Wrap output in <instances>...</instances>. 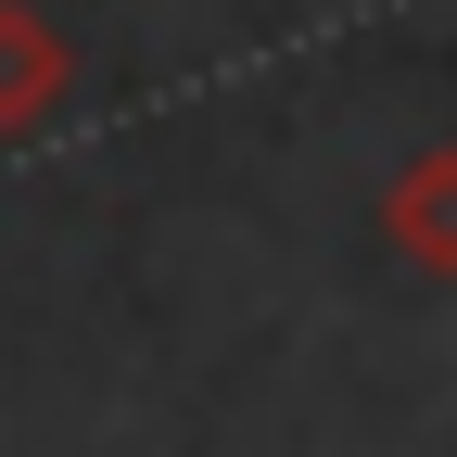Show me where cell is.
Listing matches in <instances>:
<instances>
[{
    "mask_svg": "<svg viewBox=\"0 0 457 457\" xmlns=\"http://www.w3.org/2000/svg\"><path fill=\"white\" fill-rule=\"evenodd\" d=\"M394 242L432 254V267H457V153H432V165L394 179Z\"/></svg>",
    "mask_w": 457,
    "mask_h": 457,
    "instance_id": "cell-1",
    "label": "cell"
},
{
    "mask_svg": "<svg viewBox=\"0 0 457 457\" xmlns=\"http://www.w3.org/2000/svg\"><path fill=\"white\" fill-rule=\"evenodd\" d=\"M51 89H64V51H51V26L0 13V128H13V114H38Z\"/></svg>",
    "mask_w": 457,
    "mask_h": 457,
    "instance_id": "cell-2",
    "label": "cell"
}]
</instances>
